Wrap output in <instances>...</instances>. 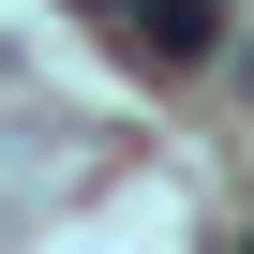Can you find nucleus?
Wrapping results in <instances>:
<instances>
[{
    "mask_svg": "<svg viewBox=\"0 0 254 254\" xmlns=\"http://www.w3.org/2000/svg\"><path fill=\"white\" fill-rule=\"evenodd\" d=\"M239 254H254V239H239Z\"/></svg>",
    "mask_w": 254,
    "mask_h": 254,
    "instance_id": "f03ea898",
    "label": "nucleus"
},
{
    "mask_svg": "<svg viewBox=\"0 0 254 254\" xmlns=\"http://www.w3.org/2000/svg\"><path fill=\"white\" fill-rule=\"evenodd\" d=\"M120 45L180 75V60H209V45H224V15H209V0H120Z\"/></svg>",
    "mask_w": 254,
    "mask_h": 254,
    "instance_id": "f257e3e1",
    "label": "nucleus"
}]
</instances>
